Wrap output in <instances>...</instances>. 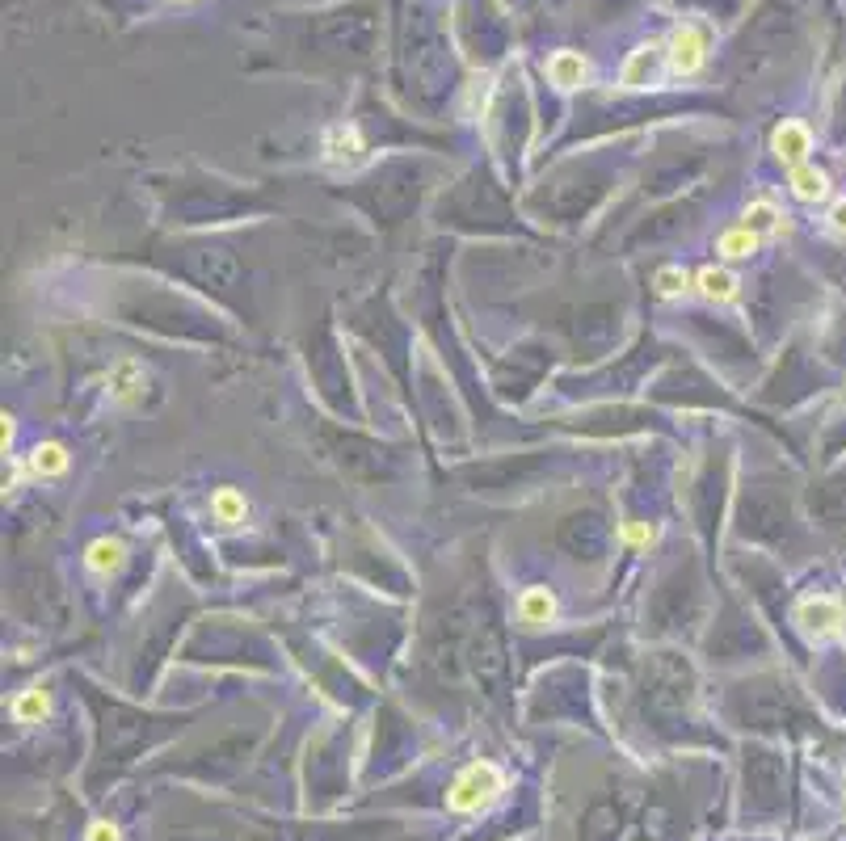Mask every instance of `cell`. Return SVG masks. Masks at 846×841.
I'll return each instance as SVG.
<instances>
[{
	"mask_svg": "<svg viewBox=\"0 0 846 841\" xmlns=\"http://www.w3.org/2000/svg\"><path fill=\"white\" fill-rule=\"evenodd\" d=\"M501 791H506V774L493 762H472L451 783L447 804H451V812H480V808H489Z\"/></svg>",
	"mask_w": 846,
	"mask_h": 841,
	"instance_id": "6da1fadb",
	"label": "cell"
},
{
	"mask_svg": "<svg viewBox=\"0 0 846 841\" xmlns=\"http://www.w3.org/2000/svg\"><path fill=\"white\" fill-rule=\"evenodd\" d=\"M708 47H712V30L703 22H682L670 43H666V64L674 76H695L703 68V59H708Z\"/></svg>",
	"mask_w": 846,
	"mask_h": 841,
	"instance_id": "7a4b0ae2",
	"label": "cell"
},
{
	"mask_svg": "<svg viewBox=\"0 0 846 841\" xmlns=\"http://www.w3.org/2000/svg\"><path fill=\"white\" fill-rule=\"evenodd\" d=\"M796 627L809 635V640H830L842 631V602L838 598H804L796 606Z\"/></svg>",
	"mask_w": 846,
	"mask_h": 841,
	"instance_id": "3957f363",
	"label": "cell"
},
{
	"mask_svg": "<svg viewBox=\"0 0 846 841\" xmlns=\"http://www.w3.org/2000/svg\"><path fill=\"white\" fill-rule=\"evenodd\" d=\"M771 152H775V160L788 164V169H796V164H809V152H813V131L804 127V122H796V118L779 122L775 135H771Z\"/></svg>",
	"mask_w": 846,
	"mask_h": 841,
	"instance_id": "277c9868",
	"label": "cell"
},
{
	"mask_svg": "<svg viewBox=\"0 0 846 841\" xmlns=\"http://www.w3.org/2000/svg\"><path fill=\"white\" fill-rule=\"evenodd\" d=\"M661 59H666V47H636L628 59H623V72H619V85L623 89H644V85H653L657 72H661Z\"/></svg>",
	"mask_w": 846,
	"mask_h": 841,
	"instance_id": "5b68a950",
	"label": "cell"
},
{
	"mask_svg": "<svg viewBox=\"0 0 846 841\" xmlns=\"http://www.w3.org/2000/svg\"><path fill=\"white\" fill-rule=\"evenodd\" d=\"M556 619V593L548 585H531L518 598V623L522 627H548Z\"/></svg>",
	"mask_w": 846,
	"mask_h": 841,
	"instance_id": "8992f818",
	"label": "cell"
},
{
	"mask_svg": "<svg viewBox=\"0 0 846 841\" xmlns=\"http://www.w3.org/2000/svg\"><path fill=\"white\" fill-rule=\"evenodd\" d=\"M110 396L118 400V404H135L139 396H144V383H148V375H144V366H139L135 358H123V362H114L110 366Z\"/></svg>",
	"mask_w": 846,
	"mask_h": 841,
	"instance_id": "52a82bcc",
	"label": "cell"
},
{
	"mask_svg": "<svg viewBox=\"0 0 846 841\" xmlns=\"http://www.w3.org/2000/svg\"><path fill=\"white\" fill-rule=\"evenodd\" d=\"M695 291L708 303H733L741 282H737L733 270H724V265H703V270L695 274Z\"/></svg>",
	"mask_w": 846,
	"mask_h": 841,
	"instance_id": "ba28073f",
	"label": "cell"
},
{
	"mask_svg": "<svg viewBox=\"0 0 846 841\" xmlns=\"http://www.w3.org/2000/svg\"><path fill=\"white\" fill-rule=\"evenodd\" d=\"M68 446H59V442H43V446H34L30 450V459H26V476L34 480H59L68 471Z\"/></svg>",
	"mask_w": 846,
	"mask_h": 841,
	"instance_id": "9c48e42d",
	"label": "cell"
},
{
	"mask_svg": "<svg viewBox=\"0 0 846 841\" xmlns=\"http://www.w3.org/2000/svg\"><path fill=\"white\" fill-rule=\"evenodd\" d=\"M548 76H552V85L556 89H581L586 85V76H590V68H586V59H581L577 51H556L552 59H548Z\"/></svg>",
	"mask_w": 846,
	"mask_h": 841,
	"instance_id": "30bf717a",
	"label": "cell"
},
{
	"mask_svg": "<svg viewBox=\"0 0 846 841\" xmlns=\"http://www.w3.org/2000/svg\"><path fill=\"white\" fill-rule=\"evenodd\" d=\"M211 514H215V522H219V526H240V522L249 518V501H245V492L232 488V484L215 488V492H211Z\"/></svg>",
	"mask_w": 846,
	"mask_h": 841,
	"instance_id": "8fae6325",
	"label": "cell"
},
{
	"mask_svg": "<svg viewBox=\"0 0 846 841\" xmlns=\"http://www.w3.org/2000/svg\"><path fill=\"white\" fill-rule=\"evenodd\" d=\"M51 715V690L47 686H30L13 699V720L17 724H43Z\"/></svg>",
	"mask_w": 846,
	"mask_h": 841,
	"instance_id": "7c38bea8",
	"label": "cell"
},
{
	"mask_svg": "<svg viewBox=\"0 0 846 841\" xmlns=\"http://www.w3.org/2000/svg\"><path fill=\"white\" fill-rule=\"evenodd\" d=\"M788 186L800 202H821L825 194H830V177H825L817 164H796L792 177H788Z\"/></svg>",
	"mask_w": 846,
	"mask_h": 841,
	"instance_id": "4fadbf2b",
	"label": "cell"
},
{
	"mask_svg": "<svg viewBox=\"0 0 846 841\" xmlns=\"http://www.w3.org/2000/svg\"><path fill=\"white\" fill-rule=\"evenodd\" d=\"M758 244H762V236H758V232H750L745 223H737V228L720 232L716 253H720L724 261H745V257H754V253H758Z\"/></svg>",
	"mask_w": 846,
	"mask_h": 841,
	"instance_id": "5bb4252c",
	"label": "cell"
},
{
	"mask_svg": "<svg viewBox=\"0 0 846 841\" xmlns=\"http://www.w3.org/2000/svg\"><path fill=\"white\" fill-rule=\"evenodd\" d=\"M123 560H127V547H123V539H97V543H89V551H85V564L93 568V572H118L123 568Z\"/></svg>",
	"mask_w": 846,
	"mask_h": 841,
	"instance_id": "9a60e30c",
	"label": "cell"
},
{
	"mask_svg": "<svg viewBox=\"0 0 846 841\" xmlns=\"http://www.w3.org/2000/svg\"><path fill=\"white\" fill-rule=\"evenodd\" d=\"M325 156H329L333 164H354V160L362 156V139H358V131H354V127H333V131L325 135Z\"/></svg>",
	"mask_w": 846,
	"mask_h": 841,
	"instance_id": "2e32d148",
	"label": "cell"
},
{
	"mask_svg": "<svg viewBox=\"0 0 846 841\" xmlns=\"http://www.w3.org/2000/svg\"><path fill=\"white\" fill-rule=\"evenodd\" d=\"M745 228L758 232V236H775V232H783V215H779L775 202L758 198V202H750V207H745Z\"/></svg>",
	"mask_w": 846,
	"mask_h": 841,
	"instance_id": "e0dca14e",
	"label": "cell"
},
{
	"mask_svg": "<svg viewBox=\"0 0 846 841\" xmlns=\"http://www.w3.org/2000/svg\"><path fill=\"white\" fill-rule=\"evenodd\" d=\"M653 286H657L661 299H678V295L691 286V278H687V270H682V265H661V270L653 274Z\"/></svg>",
	"mask_w": 846,
	"mask_h": 841,
	"instance_id": "ac0fdd59",
	"label": "cell"
},
{
	"mask_svg": "<svg viewBox=\"0 0 846 841\" xmlns=\"http://www.w3.org/2000/svg\"><path fill=\"white\" fill-rule=\"evenodd\" d=\"M619 539L628 543V547H649L657 539V526H649V522H623Z\"/></svg>",
	"mask_w": 846,
	"mask_h": 841,
	"instance_id": "d6986e66",
	"label": "cell"
},
{
	"mask_svg": "<svg viewBox=\"0 0 846 841\" xmlns=\"http://www.w3.org/2000/svg\"><path fill=\"white\" fill-rule=\"evenodd\" d=\"M85 841H123V829H118L114 820H93L85 829Z\"/></svg>",
	"mask_w": 846,
	"mask_h": 841,
	"instance_id": "ffe728a7",
	"label": "cell"
},
{
	"mask_svg": "<svg viewBox=\"0 0 846 841\" xmlns=\"http://www.w3.org/2000/svg\"><path fill=\"white\" fill-rule=\"evenodd\" d=\"M830 228L846 236V198H842V202H834V211H830Z\"/></svg>",
	"mask_w": 846,
	"mask_h": 841,
	"instance_id": "44dd1931",
	"label": "cell"
}]
</instances>
